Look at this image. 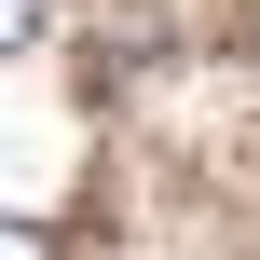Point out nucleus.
Returning a JSON list of instances; mask_svg holds the SVG:
<instances>
[{"label": "nucleus", "mask_w": 260, "mask_h": 260, "mask_svg": "<svg viewBox=\"0 0 260 260\" xmlns=\"http://www.w3.org/2000/svg\"><path fill=\"white\" fill-rule=\"evenodd\" d=\"M41 14H55V0H0V55H27V41H41Z\"/></svg>", "instance_id": "1"}, {"label": "nucleus", "mask_w": 260, "mask_h": 260, "mask_svg": "<svg viewBox=\"0 0 260 260\" xmlns=\"http://www.w3.org/2000/svg\"><path fill=\"white\" fill-rule=\"evenodd\" d=\"M0 260H55V233H27V219H0Z\"/></svg>", "instance_id": "2"}]
</instances>
